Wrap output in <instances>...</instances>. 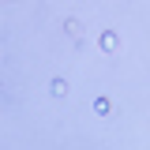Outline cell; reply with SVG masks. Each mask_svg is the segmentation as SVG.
Masks as SVG:
<instances>
[{"label": "cell", "mask_w": 150, "mask_h": 150, "mask_svg": "<svg viewBox=\"0 0 150 150\" xmlns=\"http://www.w3.org/2000/svg\"><path fill=\"white\" fill-rule=\"evenodd\" d=\"M60 26H64V38H71V41H75V49H79V45H83V23H79L75 15H68Z\"/></svg>", "instance_id": "6da1fadb"}, {"label": "cell", "mask_w": 150, "mask_h": 150, "mask_svg": "<svg viewBox=\"0 0 150 150\" xmlns=\"http://www.w3.org/2000/svg\"><path fill=\"white\" fill-rule=\"evenodd\" d=\"M98 49H101V53H116V49H120V34H116V30H101V34H98Z\"/></svg>", "instance_id": "7a4b0ae2"}, {"label": "cell", "mask_w": 150, "mask_h": 150, "mask_svg": "<svg viewBox=\"0 0 150 150\" xmlns=\"http://www.w3.org/2000/svg\"><path fill=\"white\" fill-rule=\"evenodd\" d=\"M94 112H98V116H112V112H116V105H112V98H105V94H98V98H94Z\"/></svg>", "instance_id": "3957f363"}, {"label": "cell", "mask_w": 150, "mask_h": 150, "mask_svg": "<svg viewBox=\"0 0 150 150\" xmlns=\"http://www.w3.org/2000/svg\"><path fill=\"white\" fill-rule=\"evenodd\" d=\"M49 94H53V98H68V79H60V75L49 79Z\"/></svg>", "instance_id": "277c9868"}]
</instances>
